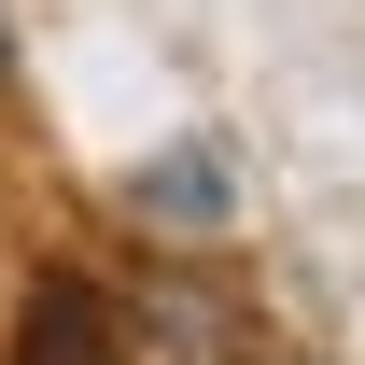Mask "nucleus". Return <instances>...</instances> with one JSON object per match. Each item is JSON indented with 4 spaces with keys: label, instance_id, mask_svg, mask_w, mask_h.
<instances>
[{
    "label": "nucleus",
    "instance_id": "obj_1",
    "mask_svg": "<svg viewBox=\"0 0 365 365\" xmlns=\"http://www.w3.org/2000/svg\"><path fill=\"white\" fill-rule=\"evenodd\" d=\"M14 365H127V309L56 267L43 295H29V323H14Z\"/></svg>",
    "mask_w": 365,
    "mask_h": 365
},
{
    "label": "nucleus",
    "instance_id": "obj_2",
    "mask_svg": "<svg viewBox=\"0 0 365 365\" xmlns=\"http://www.w3.org/2000/svg\"><path fill=\"white\" fill-rule=\"evenodd\" d=\"M140 211H169V225H225V169H211V155H169V169H140Z\"/></svg>",
    "mask_w": 365,
    "mask_h": 365
},
{
    "label": "nucleus",
    "instance_id": "obj_3",
    "mask_svg": "<svg viewBox=\"0 0 365 365\" xmlns=\"http://www.w3.org/2000/svg\"><path fill=\"white\" fill-rule=\"evenodd\" d=\"M0 71H14V14H0Z\"/></svg>",
    "mask_w": 365,
    "mask_h": 365
}]
</instances>
